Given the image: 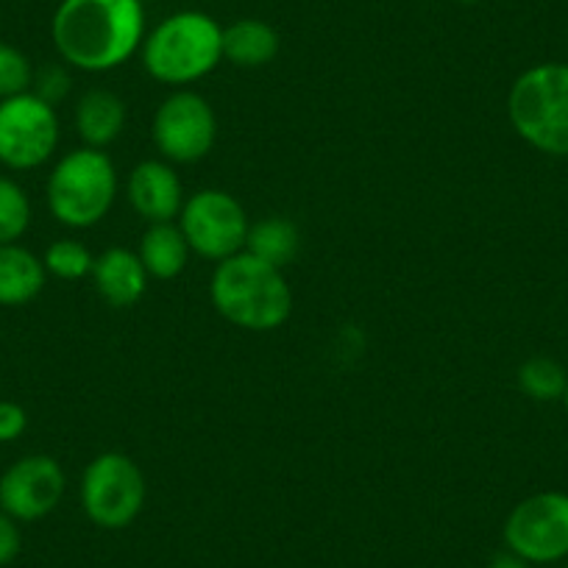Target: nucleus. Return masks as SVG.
<instances>
[{
	"label": "nucleus",
	"mask_w": 568,
	"mask_h": 568,
	"mask_svg": "<svg viewBox=\"0 0 568 568\" xmlns=\"http://www.w3.org/2000/svg\"><path fill=\"white\" fill-rule=\"evenodd\" d=\"M42 265L51 276L64 278V282H79V278L90 276L95 256L79 240H57L42 254Z\"/></svg>",
	"instance_id": "412c9836"
},
{
	"label": "nucleus",
	"mask_w": 568,
	"mask_h": 568,
	"mask_svg": "<svg viewBox=\"0 0 568 568\" xmlns=\"http://www.w3.org/2000/svg\"><path fill=\"white\" fill-rule=\"evenodd\" d=\"M31 226V201L14 179L0 176V245L18 243Z\"/></svg>",
	"instance_id": "aec40b11"
},
{
	"label": "nucleus",
	"mask_w": 568,
	"mask_h": 568,
	"mask_svg": "<svg viewBox=\"0 0 568 568\" xmlns=\"http://www.w3.org/2000/svg\"><path fill=\"white\" fill-rule=\"evenodd\" d=\"M73 120L75 131H79L81 142H84L87 149L103 151L123 134L129 109H125L123 98L118 92L95 87V90H87L79 98Z\"/></svg>",
	"instance_id": "4468645a"
},
{
	"label": "nucleus",
	"mask_w": 568,
	"mask_h": 568,
	"mask_svg": "<svg viewBox=\"0 0 568 568\" xmlns=\"http://www.w3.org/2000/svg\"><path fill=\"white\" fill-rule=\"evenodd\" d=\"M81 510L95 527L125 529L149 499L145 474L123 452H103L81 474Z\"/></svg>",
	"instance_id": "423d86ee"
},
{
	"label": "nucleus",
	"mask_w": 568,
	"mask_h": 568,
	"mask_svg": "<svg viewBox=\"0 0 568 568\" xmlns=\"http://www.w3.org/2000/svg\"><path fill=\"white\" fill-rule=\"evenodd\" d=\"M210 298L223 321L245 332H273L293 313V291L282 267L267 265L248 251L217 262Z\"/></svg>",
	"instance_id": "f03ea898"
},
{
	"label": "nucleus",
	"mask_w": 568,
	"mask_h": 568,
	"mask_svg": "<svg viewBox=\"0 0 568 568\" xmlns=\"http://www.w3.org/2000/svg\"><path fill=\"white\" fill-rule=\"evenodd\" d=\"M23 549V535H20V521L0 510V568L18 560Z\"/></svg>",
	"instance_id": "393cba45"
},
{
	"label": "nucleus",
	"mask_w": 568,
	"mask_h": 568,
	"mask_svg": "<svg viewBox=\"0 0 568 568\" xmlns=\"http://www.w3.org/2000/svg\"><path fill=\"white\" fill-rule=\"evenodd\" d=\"M151 134L162 160L171 165H193L215 149V109L199 92L176 90L156 106Z\"/></svg>",
	"instance_id": "9d476101"
},
{
	"label": "nucleus",
	"mask_w": 568,
	"mask_h": 568,
	"mask_svg": "<svg viewBox=\"0 0 568 568\" xmlns=\"http://www.w3.org/2000/svg\"><path fill=\"white\" fill-rule=\"evenodd\" d=\"M488 568H532V566H529L527 560H521L518 555H513V551L505 549V551H499V555L490 557Z\"/></svg>",
	"instance_id": "a878e982"
},
{
	"label": "nucleus",
	"mask_w": 568,
	"mask_h": 568,
	"mask_svg": "<svg viewBox=\"0 0 568 568\" xmlns=\"http://www.w3.org/2000/svg\"><path fill=\"white\" fill-rule=\"evenodd\" d=\"M29 429V415L18 402H0V444H12V440L23 438Z\"/></svg>",
	"instance_id": "b1692460"
},
{
	"label": "nucleus",
	"mask_w": 568,
	"mask_h": 568,
	"mask_svg": "<svg viewBox=\"0 0 568 568\" xmlns=\"http://www.w3.org/2000/svg\"><path fill=\"white\" fill-rule=\"evenodd\" d=\"M48 271L37 254L20 243L0 245V307L31 304L45 287Z\"/></svg>",
	"instance_id": "2eb2a0df"
},
{
	"label": "nucleus",
	"mask_w": 568,
	"mask_h": 568,
	"mask_svg": "<svg viewBox=\"0 0 568 568\" xmlns=\"http://www.w3.org/2000/svg\"><path fill=\"white\" fill-rule=\"evenodd\" d=\"M518 387L532 402H557L568 387V374L557 359L532 357L518 368Z\"/></svg>",
	"instance_id": "6ab92c4d"
},
{
	"label": "nucleus",
	"mask_w": 568,
	"mask_h": 568,
	"mask_svg": "<svg viewBox=\"0 0 568 568\" xmlns=\"http://www.w3.org/2000/svg\"><path fill=\"white\" fill-rule=\"evenodd\" d=\"M507 120L529 149L568 156V62L524 70L507 92Z\"/></svg>",
	"instance_id": "20e7f679"
},
{
	"label": "nucleus",
	"mask_w": 568,
	"mask_h": 568,
	"mask_svg": "<svg viewBox=\"0 0 568 568\" xmlns=\"http://www.w3.org/2000/svg\"><path fill=\"white\" fill-rule=\"evenodd\" d=\"M140 57L151 79L187 90L223 62V26L212 14L184 9L145 34Z\"/></svg>",
	"instance_id": "7ed1b4c3"
},
{
	"label": "nucleus",
	"mask_w": 568,
	"mask_h": 568,
	"mask_svg": "<svg viewBox=\"0 0 568 568\" xmlns=\"http://www.w3.org/2000/svg\"><path fill=\"white\" fill-rule=\"evenodd\" d=\"M64 488L68 477L57 457L26 455L0 474V510L20 524L40 521L57 510Z\"/></svg>",
	"instance_id": "9b49d317"
},
{
	"label": "nucleus",
	"mask_w": 568,
	"mask_h": 568,
	"mask_svg": "<svg viewBox=\"0 0 568 568\" xmlns=\"http://www.w3.org/2000/svg\"><path fill=\"white\" fill-rule=\"evenodd\" d=\"M31 92H37L42 101L57 106V103L70 92L68 64H64V68L62 64H48V68H42L40 73H34V87H31Z\"/></svg>",
	"instance_id": "5701e85b"
},
{
	"label": "nucleus",
	"mask_w": 568,
	"mask_h": 568,
	"mask_svg": "<svg viewBox=\"0 0 568 568\" xmlns=\"http://www.w3.org/2000/svg\"><path fill=\"white\" fill-rule=\"evenodd\" d=\"M245 251L256 260L284 271L302 251V234H298L296 223L287 221V217H265L260 223H251Z\"/></svg>",
	"instance_id": "a211bd4d"
},
{
	"label": "nucleus",
	"mask_w": 568,
	"mask_h": 568,
	"mask_svg": "<svg viewBox=\"0 0 568 568\" xmlns=\"http://www.w3.org/2000/svg\"><path fill=\"white\" fill-rule=\"evenodd\" d=\"M48 210L62 226L92 229L112 212L118 171L106 151L75 149L53 165L45 184Z\"/></svg>",
	"instance_id": "39448f33"
},
{
	"label": "nucleus",
	"mask_w": 568,
	"mask_h": 568,
	"mask_svg": "<svg viewBox=\"0 0 568 568\" xmlns=\"http://www.w3.org/2000/svg\"><path fill=\"white\" fill-rule=\"evenodd\" d=\"M34 64L20 48L0 42V101L23 95L34 87Z\"/></svg>",
	"instance_id": "4be33fe9"
},
{
	"label": "nucleus",
	"mask_w": 568,
	"mask_h": 568,
	"mask_svg": "<svg viewBox=\"0 0 568 568\" xmlns=\"http://www.w3.org/2000/svg\"><path fill=\"white\" fill-rule=\"evenodd\" d=\"M136 254H140L142 265H145L151 278L165 282V278L182 276L193 248H190L187 237H184V232L176 223H151L145 234H142Z\"/></svg>",
	"instance_id": "f3484780"
},
{
	"label": "nucleus",
	"mask_w": 568,
	"mask_h": 568,
	"mask_svg": "<svg viewBox=\"0 0 568 568\" xmlns=\"http://www.w3.org/2000/svg\"><path fill=\"white\" fill-rule=\"evenodd\" d=\"M142 0H62L51 18V40L68 68L109 73L140 53L145 40Z\"/></svg>",
	"instance_id": "f257e3e1"
},
{
	"label": "nucleus",
	"mask_w": 568,
	"mask_h": 568,
	"mask_svg": "<svg viewBox=\"0 0 568 568\" xmlns=\"http://www.w3.org/2000/svg\"><path fill=\"white\" fill-rule=\"evenodd\" d=\"M278 31L265 20L243 18L223 26V59L237 68H265L278 57Z\"/></svg>",
	"instance_id": "dca6fc26"
},
{
	"label": "nucleus",
	"mask_w": 568,
	"mask_h": 568,
	"mask_svg": "<svg viewBox=\"0 0 568 568\" xmlns=\"http://www.w3.org/2000/svg\"><path fill=\"white\" fill-rule=\"evenodd\" d=\"M460 3H466V7H471V3H479V0H460Z\"/></svg>",
	"instance_id": "cd10ccee"
},
{
	"label": "nucleus",
	"mask_w": 568,
	"mask_h": 568,
	"mask_svg": "<svg viewBox=\"0 0 568 568\" xmlns=\"http://www.w3.org/2000/svg\"><path fill=\"white\" fill-rule=\"evenodd\" d=\"M92 282L95 291L109 307H134L145 291H149V271L142 265L140 254L129 248H106L103 254L95 256L92 265Z\"/></svg>",
	"instance_id": "ddd939ff"
},
{
	"label": "nucleus",
	"mask_w": 568,
	"mask_h": 568,
	"mask_svg": "<svg viewBox=\"0 0 568 568\" xmlns=\"http://www.w3.org/2000/svg\"><path fill=\"white\" fill-rule=\"evenodd\" d=\"M179 229L187 237L193 254L212 262H223L245 251L251 223L243 204L232 193L206 187L184 201Z\"/></svg>",
	"instance_id": "1a4fd4ad"
},
{
	"label": "nucleus",
	"mask_w": 568,
	"mask_h": 568,
	"mask_svg": "<svg viewBox=\"0 0 568 568\" xmlns=\"http://www.w3.org/2000/svg\"><path fill=\"white\" fill-rule=\"evenodd\" d=\"M129 204L142 221L149 223H173L182 215L184 187L179 173L165 160H145L129 173Z\"/></svg>",
	"instance_id": "f8f14e48"
},
{
	"label": "nucleus",
	"mask_w": 568,
	"mask_h": 568,
	"mask_svg": "<svg viewBox=\"0 0 568 568\" xmlns=\"http://www.w3.org/2000/svg\"><path fill=\"white\" fill-rule=\"evenodd\" d=\"M562 404H566V409H568V387H566V393H562Z\"/></svg>",
	"instance_id": "bb28decb"
},
{
	"label": "nucleus",
	"mask_w": 568,
	"mask_h": 568,
	"mask_svg": "<svg viewBox=\"0 0 568 568\" xmlns=\"http://www.w3.org/2000/svg\"><path fill=\"white\" fill-rule=\"evenodd\" d=\"M507 551L529 566H551L568 560V494L540 490L510 510L505 521Z\"/></svg>",
	"instance_id": "6e6552de"
},
{
	"label": "nucleus",
	"mask_w": 568,
	"mask_h": 568,
	"mask_svg": "<svg viewBox=\"0 0 568 568\" xmlns=\"http://www.w3.org/2000/svg\"><path fill=\"white\" fill-rule=\"evenodd\" d=\"M57 106L42 101L37 92L0 101V165L9 171L42 168L59 149Z\"/></svg>",
	"instance_id": "0eeeda50"
}]
</instances>
